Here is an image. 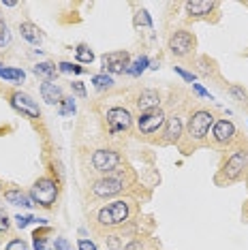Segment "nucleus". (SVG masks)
<instances>
[{"label": "nucleus", "instance_id": "30", "mask_svg": "<svg viewBox=\"0 0 248 250\" xmlns=\"http://www.w3.org/2000/svg\"><path fill=\"white\" fill-rule=\"evenodd\" d=\"M11 43V35H9V30H7V26L0 30V47H4V45H9Z\"/></svg>", "mask_w": 248, "mask_h": 250}, {"label": "nucleus", "instance_id": "3", "mask_svg": "<svg viewBox=\"0 0 248 250\" xmlns=\"http://www.w3.org/2000/svg\"><path fill=\"white\" fill-rule=\"evenodd\" d=\"M210 126H214V116L210 111L201 109V111H195L190 116V122H188V137L195 139V141H204L210 133Z\"/></svg>", "mask_w": 248, "mask_h": 250}, {"label": "nucleus", "instance_id": "36", "mask_svg": "<svg viewBox=\"0 0 248 250\" xmlns=\"http://www.w3.org/2000/svg\"><path fill=\"white\" fill-rule=\"evenodd\" d=\"M35 248H37V250H45V240H43L41 235H39V233L35 235Z\"/></svg>", "mask_w": 248, "mask_h": 250}, {"label": "nucleus", "instance_id": "24", "mask_svg": "<svg viewBox=\"0 0 248 250\" xmlns=\"http://www.w3.org/2000/svg\"><path fill=\"white\" fill-rule=\"evenodd\" d=\"M135 26H152V20L148 15V11H139L137 15H135Z\"/></svg>", "mask_w": 248, "mask_h": 250}, {"label": "nucleus", "instance_id": "21", "mask_svg": "<svg viewBox=\"0 0 248 250\" xmlns=\"http://www.w3.org/2000/svg\"><path fill=\"white\" fill-rule=\"evenodd\" d=\"M145 69H148V58H145V56H139L133 64H128L126 73H128V75H133V77H137V75H142Z\"/></svg>", "mask_w": 248, "mask_h": 250}, {"label": "nucleus", "instance_id": "10", "mask_svg": "<svg viewBox=\"0 0 248 250\" xmlns=\"http://www.w3.org/2000/svg\"><path fill=\"white\" fill-rule=\"evenodd\" d=\"M11 105H13V109H18L21 116H28V118H32V120L41 118V109H39V105L32 101V96H28L24 92H13L11 94Z\"/></svg>", "mask_w": 248, "mask_h": 250}, {"label": "nucleus", "instance_id": "29", "mask_svg": "<svg viewBox=\"0 0 248 250\" xmlns=\"http://www.w3.org/2000/svg\"><path fill=\"white\" fill-rule=\"evenodd\" d=\"M54 246H56V250H73L71 244L66 242L64 237H56V244H54Z\"/></svg>", "mask_w": 248, "mask_h": 250}, {"label": "nucleus", "instance_id": "9", "mask_svg": "<svg viewBox=\"0 0 248 250\" xmlns=\"http://www.w3.org/2000/svg\"><path fill=\"white\" fill-rule=\"evenodd\" d=\"M193 47H195V39H193L190 32H186V30L173 32L171 39H169V49H171V54L178 56V58L188 56L190 52H193Z\"/></svg>", "mask_w": 248, "mask_h": 250}, {"label": "nucleus", "instance_id": "22", "mask_svg": "<svg viewBox=\"0 0 248 250\" xmlns=\"http://www.w3.org/2000/svg\"><path fill=\"white\" fill-rule=\"evenodd\" d=\"M92 83L97 86L99 90H105V88H111L114 86V79H111L109 75H105V73H101V75H94L92 77Z\"/></svg>", "mask_w": 248, "mask_h": 250}, {"label": "nucleus", "instance_id": "37", "mask_svg": "<svg viewBox=\"0 0 248 250\" xmlns=\"http://www.w3.org/2000/svg\"><path fill=\"white\" fill-rule=\"evenodd\" d=\"M109 248L111 250H118V237L116 235H109Z\"/></svg>", "mask_w": 248, "mask_h": 250}, {"label": "nucleus", "instance_id": "35", "mask_svg": "<svg viewBox=\"0 0 248 250\" xmlns=\"http://www.w3.org/2000/svg\"><path fill=\"white\" fill-rule=\"evenodd\" d=\"M176 73H178V75H182V77L186 79V82H193V79H195L193 73H186L184 69H180V66H176Z\"/></svg>", "mask_w": 248, "mask_h": 250}, {"label": "nucleus", "instance_id": "20", "mask_svg": "<svg viewBox=\"0 0 248 250\" xmlns=\"http://www.w3.org/2000/svg\"><path fill=\"white\" fill-rule=\"evenodd\" d=\"M0 77L11 79V82H24V79H26V73L20 71V69H9V66H2V64H0Z\"/></svg>", "mask_w": 248, "mask_h": 250}, {"label": "nucleus", "instance_id": "39", "mask_svg": "<svg viewBox=\"0 0 248 250\" xmlns=\"http://www.w3.org/2000/svg\"><path fill=\"white\" fill-rule=\"evenodd\" d=\"M231 92H233L235 96H240V99H246V94H244V92H242V90H240V88H235V86H233V88H231Z\"/></svg>", "mask_w": 248, "mask_h": 250}, {"label": "nucleus", "instance_id": "16", "mask_svg": "<svg viewBox=\"0 0 248 250\" xmlns=\"http://www.w3.org/2000/svg\"><path fill=\"white\" fill-rule=\"evenodd\" d=\"M180 135H182V120L178 116H171L165 120V141L171 144V141H178Z\"/></svg>", "mask_w": 248, "mask_h": 250}, {"label": "nucleus", "instance_id": "7", "mask_svg": "<svg viewBox=\"0 0 248 250\" xmlns=\"http://www.w3.org/2000/svg\"><path fill=\"white\" fill-rule=\"evenodd\" d=\"M105 118H107V128H109L111 135L124 133V130H128L133 124V116L128 113V109H124V107H111Z\"/></svg>", "mask_w": 248, "mask_h": 250}, {"label": "nucleus", "instance_id": "12", "mask_svg": "<svg viewBox=\"0 0 248 250\" xmlns=\"http://www.w3.org/2000/svg\"><path fill=\"white\" fill-rule=\"evenodd\" d=\"M212 139H214V144H218V146H229L231 141L235 139V126H233V122H229V120L214 122Z\"/></svg>", "mask_w": 248, "mask_h": 250}, {"label": "nucleus", "instance_id": "23", "mask_svg": "<svg viewBox=\"0 0 248 250\" xmlns=\"http://www.w3.org/2000/svg\"><path fill=\"white\" fill-rule=\"evenodd\" d=\"M77 60H82V62H92V60H94L92 49H90L88 45H80V47H77Z\"/></svg>", "mask_w": 248, "mask_h": 250}, {"label": "nucleus", "instance_id": "2", "mask_svg": "<svg viewBox=\"0 0 248 250\" xmlns=\"http://www.w3.org/2000/svg\"><path fill=\"white\" fill-rule=\"evenodd\" d=\"M30 199L41 208H52L58 199V184L52 178H39L30 188Z\"/></svg>", "mask_w": 248, "mask_h": 250}, {"label": "nucleus", "instance_id": "27", "mask_svg": "<svg viewBox=\"0 0 248 250\" xmlns=\"http://www.w3.org/2000/svg\"><path fill=\"white\" fill-rule=\"evenodd\" d=\"M4 250H28V244L21 242V240H13V242L7 244V248Z\"/></svg>", "mask_w": 248, "mask_h": 250}, {"label": "nucleus", "instance_id": "40", "mask_svg": "<svg viewBox=\"0 0 248 250\" xmlns=\"http://www.w3.org/2000/svg\"><path fill=\"white\" fill-rule=\"evenodd\" d=\"M4 28V21H2V15H0V30H2Z\"/></svg>", "mask_w": 248, "mask_h": 250}, {"label": "nucleus", "instance_id": "18", "mask_svg": "<svg viewBox=\"0 0 248 250\" xmlns=\"http://www.w3.org/2000/svg\"><path fill=\"white\" fill-rule=\"evenodd\" d=\"M4 199H7L9 203H13V206H21V208H32L35 203H32V199L24 195L21 190H7L4 192Z\"/></svg>", "mask_w": 248, "mask_h": 250}, {"label": "nucleus", "instance_id": "33", "mask_svg": "<svg viewBox=\"0 0 248 250\" xmlns=\"http://www.w3.org/2000/svg\"><path fill=\"white\" fill-rule=\"evenodd\" d=\"M122 250H144V244L139 242V240H135V242H131V244H126Z\"/></svg>", "mask_w": 248, "mask_h": 250}, {"label": "nucleus", "instance_id": "15", "mask_svg": "<svg viewBox=\"0 0 248 250\" xmlns=\"http://www.w3.org/2000/svg\"><path fill=\"white\" fill-rule=\"evenodd\" d=\"M214 9H216V2H210V0H190V2H186V11H188L193 18L210 15Z\"/></svg>", "mask_w": 248, "mask_h": 250}, {"label": "nucleus", "instance_id": "13", "mask_svg": "<svg viewBox=\"0 0 248 250\" xmlns=\"http://www.w3.org/2000/svg\"><path fill=\"white\" fill-rule=\"evenodd\" d=\"M159 103H161V94L156 90H142L137 99V107L144 111H152V109H159Z\"/></svg>", "mask_w": 248, "mask_h": 250}, {"label": "nucleus", "instance_id": "1", "mask_svg": "<svg viewBox=\"0 0 248 250\" xmlns=\"http://www.w3.org/2000/svg\"><path fill=\"white\" fill-rule=\"evenodd\" d=\"M128 216H131V206H128V201L120 199V201L107 203L105 208H101L97 220L103 227H120L128 220Z\"/></svg>", "mask_w": 248, "mask_h": 250}, {"label": "nucleus", "instance_id": "4", "mask_svg": "<svg viewBox=\"0 0 248 250\" xmlns=\"http://www.w3.org/2000/svg\"><path fill=\"white\" fill-rule=\"evenodd\" d=\"M246 169H248V152L238 150L227 158V163H225V167H223V173H225V178H227V182H235L246 173Z\"/></svg>", "mask_w": 248, "mask_h": 250}, {"label": "nucleus", "instance_id": "34", "mask_svg": "<svg viewBox=\"0 0 248 250\" xmlns=\"http://www.w3.org/2000/svg\"><path fill=\"white\" fill-rule=\"evenodd\" d=\"M71 86H73V90H75V92L80 94V96H86V88H83V83H82V82H73Z\"/></svg>", "mask_w": 248, "mask_h": 250}, {"label": "nucleus", "instance_id": "38", "mask_svg": "<svg viewBox=\"0 0 248 250\" xmlns=\"http://www.w3.org/2000/svg\"><path fill=\"white\" fill-rule=\"evenodd\" d=\"M193 88H195V92H197V94H199V96H210V94H207V92H206V90H204V88H201V86H199V83H195V86H193Z\"/></svg>", "mask_w": 248, "mask_h": 250}, {"label": "nucleus", "instance_id": "28", "mask_svg": "<svg viewBox=\"0 0 248 250\" xmlns=\"http://www.w3.org/2000/svg\"><path fill=\"white\" fill-rule=\"evenodd\" d=\"M9 227H11L9 216L4 214V209H0V231H9Z\"/></svg>", "mask_w": 248, "mask_h": 250}, {"label": "nucleus", "instance_id": "11", "mask_svg": "<svg viewBox=\"0 0 248 250\" xmlns=\"http://www.w3.org/2000/svg\"><path fill=\"white\" fill-rule=\"evenodd\" d=\"M101 62H103V69L109 73H126L128 64H131V56L126 52H109L101 58Z\"/></svg>", "mask_w": 248, "mask_h": 250}, {"label": "nucleus", "instance_id": "5", "mask_svg": "<svg viewBox=\"0 0 248 250\" xmlns=\"http://www.w3.org/2000/svg\"><path fill=\"white\" fill-rule=\"evenodd\" d=\"M122 188H124V175L122 173H118V175L109 173V175H105V178H101L92 184L94 197H114Z\"/></svg>", "mask_w": 248, "mask_h": 250}, {"label": "nucleus", "instance_id": "26", "mask_svg": "<svg viewBox=\"0 0 248 250\" xmlns=\"http://www.w3.org/2000/svg\"><path fill=\"white\" fill-rule=\"evenodd\" d=\"M58 69L62 71V73H83V69L82 66H77V64H71V62H60L58 64Z\"/></svg>", "mask_w": 248, "mask_h": 250}, {"label": "nucleus", "instance_id": "25", "mask_svg": "<svg viewBox=\"0 0 248 250\" xmlns=\"http://www.w3.org/2000/svg\"><path fill=\"white\" fill-rule=\"evenodd\" d=\"M60 113L62 116H66V113H75V103H73V99H62Z\"/></svg>", "mask_w": 248, "mask_h": 250}, {"label": "nucleus", "instance_id": "19", "mask_svg": "<svg viewBox=\"0 0 248 250\" xmlns=\"http://www.w3.org/2000/svg\"><path fill=\"white\" fill-rule=\"evenodd\" d=\"M35 75L41 77L43 82H54V77H56V66L52 64V62H39V64L35 66Z\"/></svg>", "mask_w": 248, "mask_h": 250}, {"label": "nucleus", "instance_id": "17", "mask_svg": "<svg viewBox=\"0 0 248 250\" xmlns=\"http://www.w3.org/2000/svg\"><path fill=\"white\" fill-rule=\"evenodd\" d=\"M20 32H21V37L32 45H41V41H43V35H41V30H39V26L30 24V21L20 24Z\"/></svg>", "mask_w": 248, "mask_h": 250}, {"label": "nucleus", "instance_id": "32", "mask_svg": "<svg viewBox=\"0 0 248 250\" xmlns=\"http://www.w3.org/2000/svg\"><path fill=\"white\" fill-rule=\"evenodd\" d=\"M77 248H80V250H99L92 242H88V240H80V244H77Z\"/></svg>", "mask_w": 248, "mask_h": 250}, {"label": "nucleus", "instance_id": "31", "mask_svg": "<svg viewBox=\"0 0 248 250\" xmlns=\"http://www.w3.org/2000/svg\"><path fill=\"white\" fill-rule=\"evenodd\" d=\"M15 220H18V227H20V229H24V227H28L35 218H32V216H18Z\"/></svg>", "mask_w": 248, "mask_h": 250}, {"label": "nucleus", "instance_id": "14", "mask_svg": "<svg viewBox=\"0 0 248 250\" xmlns=\"http://www.w3.org/2000/svg\"><path fill=\"white\" fill-rule=\"evenodd\" d=\"M41 96L47 105H60L62 103V88L54 82L41 83Z\"/></svg>", "mask_w": 248, "mask_h": 250}, {"label": "nucleus", "instance_id": "6", "mask_svg": "<svg viewBox=\"0 0 248 250\" xmlns=\"http://www.w3.org/2000/svg\"><path fill=\"white\" fill-rule=\"evenodd\" d=\"M167 116L161 109H152V111H144L142 116L137 118V128L142 135H154L165 126Z\"/></svg>", "mask_w": 248, "mask_h": 250}, {"label": "nucleus", "instance_id": "8", "mask_svg": "<svg viewBox=\"0 0 248 250\" xmlns=\"http://www.w3.org/2000/svg\"><path fill=\"white\" fill-rule=\"evenodd\" d=\"M120 163H122V158L118 152L114 150H97L92 154V165H94V169L101 173H114L118 167H120Z\"/></svg>", "mask_w": 248, "mask_h": 250}]
</instances>
